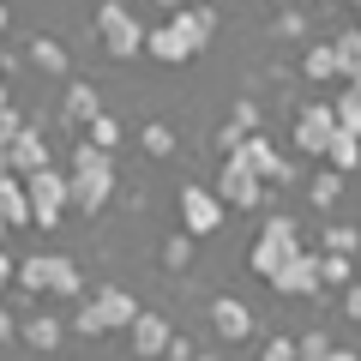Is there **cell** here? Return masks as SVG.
I'll list each match as a JSON object with an SVG mask.
<instances>
[{
    "instance_id": "83f0119b",
    "label": "cell",
    "mask_w": 361,
    "mask_h": 361,
    "mask_svg": "<svg viewBox=\"0 0 361 361\" xmlns=\"http://www.w3.org/2000/svg\"><path fill=\"white\" fill-rule=\"evenodd\" d=\"M325 355H331V337L325 331H301L295 337V361H325Z\"/></svg>"
},
{
    "instance_id": "4dcf8cb0",
    "label": "cell",
    "mask_w": 361,
    "mask_h": 361,
    "mask_svg": "<svg viewBox=\"0 0 361 361\" xmlns=\"http://www.w3.org/2000/svg\"><path fill=\"white\" fill-rule=\"evenodd\" d=\"M193 241H199V235H175V241H163V265H187V259H193Z\"/></svg>"
},
{
    "instance_id": "1f68e13d",
    "label": "cell",
    "mask_w": 361,
    "mask_h": 361,
    "mask_svg": "<svg viewBox=\"0 0 361 361\" xmlns=\"http://www.w3.org/2000/svg\"><path fill=\"white\" fill-rule=\"evenodd\" d=\"M25 127H30V121H25V115H18V109H13V103L0 109V145H13V139H18V133H25Z\"/></svg>"
},
{
    "instance_id": "836d02e7",
    "label": "cell",
    "mask_w": 361,
    "mask_h": 361,
    "mask_svg": "<svg viewBox=\"0 0 361 361\" xmlns=\"http://www.w3.org/2000/svg\"><path fill=\"white\" fill-rule=\"evenodd\" d=\"M265 361H295V343H289V337H271V343H265Z\"/></svg>"
},
{
    "instance_id": "277c9868",
    "label": "cell",
    "mask_w": 361,
    "mask_h": 361,
    "mask_svg": "<svg viewBox=\"0 0 361 361\" xmlns=\"http://www.w3.org/2000/svg\"><path fill=\"white\" fill-rule=\"evenodd\" d=\"M301 253V241H295V217H283V211H277V217H265V229L253 235V247H247V265L259 271V277H277V271L289 265V259Z\"/></svg>"
},
{
    "instance_id": "ab89813d",
    "label": "cell",
    "mask_w": 361,
    "mask_h": 361,
    "mask_svg": "<svg viewBox=\"0 0 361 361\" xmlns=\"http://www.w3.org/2000/svg\"><path fill=\"white\" fill-rule=\"evenodd\" d=\"M0 37H6V0H0Z\"/></svg>"
},
{
    "instance_id": "8992f818",
    "label": "cell",
    "mask_w": 361,
    "mask_h": 361,
    "mask_svg": "<svg viewBox=\"0 0 361 361\" xmlns=\"http://www.w3.org/2000/svg\"><path fill=\"white\" fill-rule=\"evenodd\" d=\"M97 37H103V49L115 54V61L145 54V25L121 6V0H103V6H97Z\"/></svg>"
},
{
    "instance_id": "5b68a950",
    "label": "cell",
    "mask_w": 361,
    "mask_h": 361,
    "mask_svg": "<svg viewBox=\"0 0 361 361\" xmlns=\"http://www.w3.org/2000/svg\"><path fill=\"white\" fill-rule=\"evenodd\" d=\"M25 193H30V223L37 229H54V223L66 217V205H73V180H66V169H37V175H25Z\"/></svg>"
},
{
    "instance_id": "ba28073f",
    "label": "cell",
    "mask_w": 361,
    "mask_h": 361,
    "mask_svg": "<svg viewBox=\"0 0 361 361\" xmlns=\"http://www.w3.org/2000/svg\"><path fill=\"white\" fill-rule=\"evenodd\" d=\"M223 199H217V187H180V229L187 235H217V223H223Z\"/></svg>"
},
{
    "instance_id": "f546056e",
    "label": "cell",
    "mask_w": 361,
    "mask_h": 361,
    "mask_svg": "<svg viewBox=\"0 0 361 361\" xmlns=\"http://www.w3.org/2000/svg\"><path fill=\"white\" fill-rule=\"evenodd\" d=\"M337 187H343V175H337V169L325 163L319 175H313V205H331V199H337Z\"/></svg>"
},
{
    "instance_id": "6da1fadb",
    "label": "cell",
    "mask_w": 361,
    "mask_h": 361,
    "mask_svg": "<svg viewBox=\"0 0 361 361\" xmlns=\"http://www.w3.org/2000/svg\"><path fill=\"white\" fill-rule=\"evenodd\" d=\"M66 180H73V211H103L109 193H115V157L103 145H78Z\"/></svg>"
},
{
    "instance_id": "4316f807",
    "label": "cell",
    "mask_w": 361,
    "mask_h": 361,
    "mask_svg": "<svg viewBox=\"0 0 361 361\" xmlns=\"http://www.w3.org/2000/svg\"><path fill=\"white\" fill-rule=\"evenodd\" d=\"M139 145H145L151 157H169V151H175V127H163V121H151V127L139 133Z\"/></svg>"
},
{
    "instance_id": "603a6c76",
    "label": "cell",
    "mask_w": 361,
    "mask_h": 361,
    "mask_svg": "<svg viewBox=\"0 0 361 361\" xmlns=\"http://www.w3.org/2000/svg\"><path fill=\"white\" fill-rule=\"evenodd\" d=\"M301 73L307 78H337V49L331 42H313V49L301 54Z\"/></svg>"
},
{
    "instance_id": "8fae6325",
    "label": "cell",
    "mask_w": 361,
    "mask_h": 361,
    "mask_svg": "<svg viewBox=\"0 0 361 361\" xmlns=\"http://www.w3.org/2000/svg\"><path fill=\"white\" fill-rule=\"evenodd\" d=\"M145 54H151V61H163V66H187L193 61V42H187V30L175 25V18H169V25H157V30H145Z\"/></svg>"
},
{
    "instance_id": "8d00e7d4",
    "label": "cell",
    "mask_w": 361,
    "mask_h": 361,
    "mask_svg": "<svg viewBox=\"0 0 361 361\" xmlns=\"http://www.w3.org/2000/svg\"><path fill=\"white\" fill-rule=\"evenodd\" d=\"M325 361H361V355H355V349H337V343H331V355H325Z\"/></svg>"
},
{
    "instance_id": "9c48e42d",
    "label": "cell",
    "mask_w": 361,
    "mask_h": 361,
    "mask_svg": "<svg viewBox=\"0 0 361 361\" xmlns=\"http://www.w3.org/2000/svg\"><path fill=\"white\" fill-rule=\"evenodd\" d=\"M331 133H337V115H331V103H307V109L295 115V145H301L307 157H325Z\"/></svg>"
},
{
    "instance_id": "4fadbf2b",
    "label": "cell",
    "mask_w": 361,
    "mask_h": 361,
    "mask_svg": "<svg viewBox=\"0 0 361 361\" xmlns=\"http://www.w3.org/2000/svg\"><path fill=\"white\" fill-rule=\"evenodd\" d=\"M211 331H217L223 343H241V337L253 331V313H247V301L217 295V301H211Z\"/></svg>"
},
{
    "instance_id": "484cf974",
    "label": "cell",
    "mask_w": 361,
    "mask_h": 361,
    "mask_svg": "<svg viewBox=\"0 0 361 361\" xmlns=\"http://www.w3.org/2000/svg\"><path fill=\"white\" fill-rule=\"evenodd\" d=\"M30 61H37L42 73H66V49L54 37H30Z\"/></svg>"
},
{
    "instance_id": "ffe728a7",
    "label": "cell",
    "mask_w": 361,
    "mask_h": 361,
    "mask_svg": "<svg viewBox=\"0 0 361 361\" xmlns=\"http://www.w3.org/2000/svg\"><path fill=\"white\" fill-rule=\"evenodd\" d=\"M331 49H337V78H361V25L331 37Z\"/></svg>"
},
{
    "instance_id": "7a4b0ae2",
    "label": "cell",
    "mask_w": 361,
    "mask_h": 361,
    "mask_svg": "<svg viewBox=\"0 0 361 361\" xmlns=\"http://www.w3.org/2000/svg\"><path fill=\"white\" fill-rule=\"evenodd\" d=\"M139 319V301L127 295V289H90L85 301H78V313H73V331H85V337H97V331H127V325Z\"/></svg>"
},
{
    "instance_id": "2e32d148",
    "label": "cell",
    "mask_w": 361,
    "mask_h": 361,
    "mask_svg": "<svg viewBox=\"0 0 361 361\" xmlns=\"http://www.w3.org/2000/svg\"><path fill=\"white\" fill-rule=\"evenodd\" d=\"M6 151H13V175H37V169H49V145H42L37 127H25Z\"/></svg>"
},
{
    "instance_id": "f1b7e54d",
    "label": "cell",
    "mask_w": 361,
    "mask_h": 361,
    "mask_svg": "<svg viewBox=\"0 0 361 361\" xmlns=\"http://www.w3.org/2000/svg\"><path fill=\"white\" fill-rule=\"evenodd\" d=\"M90 145H103V151H115V145H121V121L109 115V109L90 121Z\"/></svg>"
},
{
    "instance_id": "60d3db41",
    "label": "cell",
    "mask_w": 361,
    "mask_h": 361,
    "mask_svg": "<svg viewBox=\"0 0 361 361\" xmlns=\"http://www.w3.org/2000/svg\"><path fill=\"white\" fill-rule=\"evenodd\" d=\"M6 229H13V223H6V217H0V241H6Z\"/></svg>"
},
{
    "instance_id": "e575fe53",
    "label": "cell",
    "mask_w": 361,
    "mask_h": 361,
    "mask_svg": "<svg viewBox=\"0 0 361 361\" xmlns=\"http://www.w3.org/2000/svg\"><path fill=\"white\" fill-rule=\"evenodd\" d=\"M241 139H247V127H241V121H229V127L217 133V145H223V151H235V145H241Z\"/></svg>"
},
{
    "instance_id": "3957f363",
    "label": "cell",
    "mask_w": 361,
    "mask_h": 361,
    "mask_svg": "<svg viewBox=\"0 0 361 361\" xmlns=\"http://www.w3.org/2000/svg\"><path fill=\"white\" fill-rule=\"evenodd\" d=\"M13 283H18V289H37V295H78L85 277H78V265H73L66 253H25Z\"/></svg>"
},
{
    "instance_id": "5bb4252c",
    "label": "cell",
    "mask_w": 361,
    "mask_h": 361,
    "mask_svg": "<svg viewBox=\"0 0 361 361\" xmlns=\"http://www.w3.org/2000/svg\"><path fill=\"white\" fill-rule=\"evenodd\" d=\"M127 337H133V349H139V355H169V343H175L169 319H163V313H145V307H139V319L127 325Z\"/></svg>"
},
{
    "instance_id": "d6a6232c",
    "label": "cell",
    "mask_w": 361,
    "mask_h": 361,
    "mask_svg": "<svg viewBox=\"0 0 361 361\" xmlns=\"http://www.w3.org/2000/svg\"><path fill=\"white\" fill-rule=\"evenodd\" d=\"M343 313L361 325V277H355V283H343Z\"/></svg>"
},
{
    "instance_id": "e0dca14e",
    "label": "cell",
    "mask_w": 361,
    "mask_h": 361,
    "mask_svg": "<svg viewBox=\"0 0 361 361\" xmlns=\"http://www.w3.org/2000/svg\"><path fill=\"white\" fill-rule=\"evenodd\" d=\"M73 127H90V121L103 115V90L97 85H85V78H73V90H66V109H61Z\"/></svg>"
},
{
    "instance_id": "d590c367",
    "label": "cell",
    "mask_w": 361,
    "mask_h": 361,
    "mask_svg": "<svg viewBox=\"0 0 361 361\" xmlns=\"http://www.w3.org/2000/svg\"><path fill=\"white\" fill-rule=\"evenodd\" d=\"M13 277H18V259H13V253H6V247H0V289L13 283Z\"/></svg>"
},
{
    "instance_id": "7c38bea8",
    "label": "cell",
    "mask_w": 361,
    "mask_h": 361,
    "mask_svg": "<svg viewBox=\"0 0 361 361\" xmlns=\"http://www.w3.org/2000/svg\"><path fill=\"white\" fill-rule=\"evenodd\" d=\"M235 157H247V163H253V169H259L265 180H283V175H289V163L277 157V145L265 139V127H253V133H247V139L235 145Z\"/></svg>"
},
{
    "instance_id": "d4e9b609",
    "label": "cell",
    "mask_w": 361,
    "mask_h": 361,
    "mask_svg": "<svg viewBox=\"0 0 361 361\" xmlns=\"http://www.w3.org/2000/svg\"><path fill=\"white\" fill-rule=\"evenodd\" d=\"M319 247L325 253H361V229L355 223H331V229L319 235Z\"/></svg>"
},
{
    "instance_id": "9a60e30c",
    "label": "cell",
    "mask_w": 361,
    "mask_h": 361,
    "mask_svg": "<svg viewBox=\"0 0 361 361\" xmlns=\"http://www.w3.org/2000/svg\"><path fill=\"white\" fill-rule=\"evenodd\" d=\"M169 18L187 30V42H193V49H205V42L217 37V6H211V0H187V6H175Z\"/></svg>"
},
{
    "instance_id": "ee69618b",
    "label": "cell",
    "mask_w": 361,
    "mask_h": 361,
    "mask_svg": "<svg viewBox=\"0 0 361 361\" xmlns=\"http://www.w3.org/2000/svg\"><path fill=\"white\" fill-rule=\"evenodd\" d=\"M355 277H361V271H355Z\"/></svg>"
},
{
    "instance_id": "74e56055",
    "label": "cell",
    "mask_w": 361,
    "mask_h": 361,
    "mask_svg": "<svg viewBox=\"0 0 361 361\" xmlns=\"http://www.w3.org/2000/svg\"><path fill=\"white\" fill-rule=\"evenodd\" d=\"M0 175H13V151L6 145H0Z\"/></svg>"
},
{
    "instance_id": "f35d334b",
    "label": "cell",
    "mask_w": 361,
    "mask_h": 361,
    "mask_svg": "<svg viewBox=\"0 0 361 361\" xmlns=\"http://www.w3.org/2000/svg\"><path fill=\"white\" fill-rule=\"evenodd\" d=\"M6 103H13V90H6V85H0V109H6Z\"/></svg>"
},
{
    "instance_id": "30bf717a",
    "label": "cell",
    "mask_w": 361,
    "mask_h": 361,
    "mask_svg": "<svg viewBox=\"0 0 361 361\" xmlns=\"http://www.w3.org/2000/svg\"><path fill=\"white\" fill-rule=\"evenodd\" d=\"M271 289H277V295H313V289H319V247H301V253L271 277Z\"/></svg>"
},
{
    "instance_id": "7402d4cb",
    "label": "cell",
    "mask_w": 361,
    "mask_h": 361,
    "mask_svg": "<svg viewBox=\"0 0 361 361\" xmlns=\"http://www.w3.org/2000/svg\"><path fill=\"white\" fill-rule=\"evenodd\" d=\"M331 115H337V127L361 133V78H343V97H331Z\"/></svg>"
},
{
    "instance_id": "7bdbcfd3",
    "label": "cell",
    "mask_w": 361,
    "mask_h": 361,
    "mask_svg": "<svg viewBox=\"0 0 361 361\" xmlns=\"http://www.w3.org/2000/svg\"><path fill=\"white\" fill-rule=\"evenodd\" d=\"M121 6H127V0H121Z\"/></svg>"
},
{
    "instance_id": "52a82bcc",
    "label": "cell",
    "mask_w": 361,
    "mask_h": 361,
    "mask_svg": "<svg viewBox=\"0 0 361 361\" xmlns=\"http://www.w3.org/2000/svg\"><path fill=\"white\" fill-rule=\"evenodd\" d=\"M217 199L223 205H235V211H253L259 199H265V175H259L247 157H223V169H217Z\"/></svg>"
},
{
    "instance_id": "d6986e66",
    "label": "cell",
    "mask_w": 361,
    "mask_h": 361,
    "mask_svg": "<svg viewBox=\"0 0 361 361\" xmlns=\"http://www.w3.org/2000/svg\"><path fill=\"white\" fill-rule=\"evenodd\" d=\"M0 217L13 223H30V193H25V175H0Z\"/></svg>"
},
{
    "instance_id": "b9f144b4",
    "label": "cell",
    "mask_w": 361,
    "mask_h": 361,
    "mask_svg": "<svg viewBox=\"0 0 361 361\" xmlns=\"http://www.w3.org/2000/svg\"><path fill=\"white\" fill-rule=\"evenodd\" d=\"M349 6H355V18H361V0H349Z\"/></svg>"
},
{
    "instance_id": "cb8c5ba5",
    "label": "cell",
    "mask_w": 361,
    "mask_h": 361,
    "mask_svg": "<svg viewBox=\"0 0 361 361\" xmlns=\"http://www.w3.org/2000/svg\"><path fill=\"white\" fill-rule=\"evenodd\" d=\"M319 283H355V253H319Z\"/></svg>"
},
{
    "instance_id": "44dd1931",
    "label": "cell",
    "mask_w": 361,
    "mask_h": 361,
    "mask_svg": "<svg viewBox=\"0 0 361 361\" xmlns=\"http://www.w3.org/2000/svg\"><path fill=\"white\" fill-rule=\"evenodd\" d=\"M61 337H66V325H61V319H49V313L25 319V343H30V349H42V355H49V349H61Z\"/></svg>"
},
{
    "instance_id": "ac0fdd59",
    "label": "cell",
    "mask_w": 361,
    "mask_h": 361,
    "mask_svg": "<svg viewBox=\"0 0 361 361\" xmlns=\"http://www.w3.org/2000/svg\"><path fill=\"white\" fill-rule=\"evenodd\" d=\"M325 163H331L337 175L361 169V133H355V127H337V133H331V145H325Z\"/></svg>"
}]
</instances>
